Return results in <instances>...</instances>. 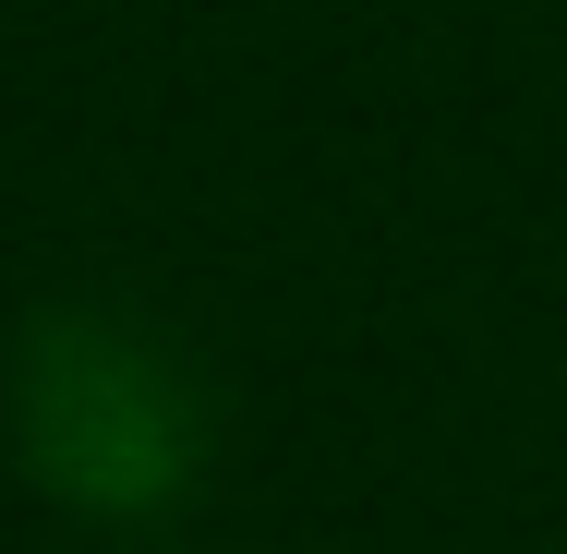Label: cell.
<instances>
[{
  "mask_svg": "<svg viewBox=\"0 0 567 554\" xmlns=\"http://www.w3.org/2000/svg\"><path fill=\"white\" fill-rule=\"evenodd\" d=\"M12 435L49 494L97 519H145L206 470V398L169 337L121 314H49L12 362Z\"/></svg>",
  "mask_w": 567,
  "mask_h": 554,
  "instance_id": "1",
  "label": "cell"
}]
</instances>
